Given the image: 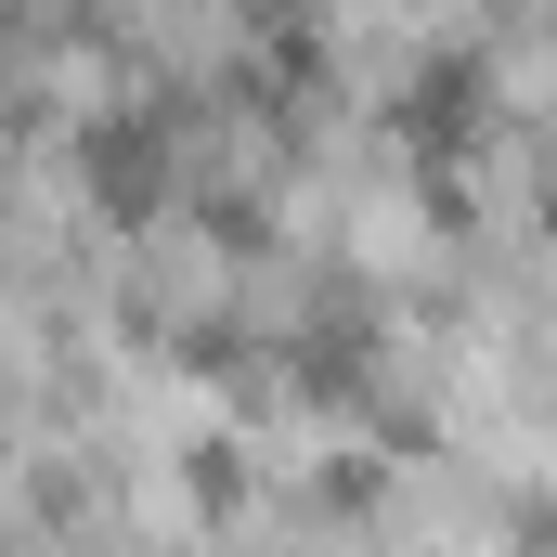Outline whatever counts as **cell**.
Here are the masks:
<instances>
[{"mask_svg": "<svg viewBox=\"0 0 557 557\" xmlns=\"http://www.w3.org/2000/svg\"><path fill=\"white\" fill-rule=\"evenodd\" d=\"M78 169H91L104 221H143V208L169 195V117H156V104H104V117L78 131Z\"/></svg>", "mask_w": 557, "mask_h": 557, "instance_id": "1", "label": "cell"}]
</instances>
